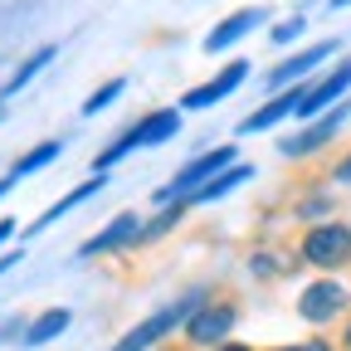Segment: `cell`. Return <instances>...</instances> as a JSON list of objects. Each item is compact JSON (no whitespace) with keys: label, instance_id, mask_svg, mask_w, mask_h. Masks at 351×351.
Here are the masks:
<instances>
[{"label":"cell","instance_id":"1","mask_svg":"<svg viewBox=\"0 0 351 351\" xmlns=\"http://www.w3.org/2000/svg\"><path fill=\"white\" fill-rule=\"evenodd\" d=\"M210 298H215L210 283H195V288H186V293H176L171 302L152 307L142 322H132V327L112 341V351H156V346H166L171 337H181V327L191 322V313H200Z\"/></svg>","mask_w":351,"mask_h":351},{"label":"cell","instance_id":"2","mask_svg":"<svg viewBox=\"0 0 351 351\" xmlns=\"http://www.w3.org/2000/svg\"><path fill=\"white\" fill-rule=\"evenodd\" d=\"M181 122H186V112L181 108H152V112H142L132 127H122L117 137L93 156V176H108L112 166H122L132 152H147V147H166V142H176L181 137Z\"/></svg>","mask_w":351,"mask_h":351},{"label":"cell","instance_id":"3","mask_svg":"<svg viewBox=\"0 0 351 351\" xmlns=\"http://www.w3.org/2000/svg\"><path fill=\"white\" fill-rule=\"evenodd\" d=\"M234 161H244L239 156V142H219V147H205V152H195L186 166H176V176L166 186H156L152 191V210L156 205H181V200H191L200 186H210L219 171H230Z\"/></svg>","mask_w":351,"mask_h":351},{"label":"cell","instance_id":"4","mask_svg":"<svg viewBox=\"0 0 351 351\" xmlns=\"http://www.w3.org/2000/svg\"><path fill=\"white\" fill-rule=\"evenodd\" d=\"M298 263L313 274H346L351 269V225L346 219H322V225H307L298 230V244H293Z\"/></svg>","mask_w":351,"mask_h":351},{"label":"cell","instance_id":"5","mask_svg":"<svg viewBox=\"0 0 351 351\" xmlns=\"http://www.w3.org/2000/svg\"><path fill=\"white\" fill-rule=\"evenodd\" d=\"M293 313L307 322V327H332V322H346L351 317V283L337 278V274H313L302 288H298V302Z\"/></svg>","mask_w":351,"mask_h":351},{"label":"cell","instance_id":"6","mask_svg":"<svg viewBox=\"0 0 351 351\" xmlns=\"http://www.w3.org/2000/svg\"><path fill=\"white\" fill-rule=\"evenodd\" d=\"M337 49L341 44L337 39H313V44H302V49H293V54H283L269 73H263V93H288V88H302L307 78H317L332 59H337Z\"/></svg>","mask_w":351,"mask_h":351},{"label":"cell","instance_id":"7","mask_svg":"<svg viewBox=\"0 0 351 351\" xmlns=\"http://www.w3.org/2000/svg\"><path fill=\"white\" fill-rule=\"evenodd\" d=\"M239 317H244L239 298H210L200 313H191V322L181 327V341H186V346H195V351H215V346L234 341Z\"/></svg>","mask_w":351,"mask_h":351},{"label":"cell","instance_id":"8","mask_svg":"<svg viewBox=\"0 0 351 351\" xmlns=\"http://www.w3.org/2000/svg\"><path fill=\"white\" fill-rule=\"evenodd\" d=\"M346 122H351V98L337 103L332 112L313 117V122H302L298 132H288V137H278V156L283 161H313V156H322L341 132H346Z\"/></svg>","mask_w":351,"mask_h":351},{"label":"cell","instance_id":"9","mask_svg":"<svg viewBox=\"0 0 351 351\" xmlns=\"http://www.w3.org/2000/svg\"><path fill=\"white\" fill-rule=\"evenodd\" d=\"M254 78V59H244V54H234L230 64H219L205 83H195V88H186L181 93V112H205V108H215V103H225V98H234L239 88Z\"/></svg>","mask_w":351,"mask_h":351},{"label":"cell","instance_id":"10","mask_svg":"<svg viewBox=\"0 0 351 351\" xmlns=\"http://www.w3.org/2000/svg\"><path fill=\"white\" fill-rule=\"evenodd\" d=\"M346 98H351V59L327 64L317 78H307V83H302V98H298L293 122H313V117L332 112V108H337V103H346Z\"/></svg>","mask_w":351,"mask_h":351},{"label":"cell","instance_id":"11","mask_svg":"<svg viewBox=\"0 0 351 351\" xmlns=\"http://www.w3.org/2000/svg\"><path fill=\"white\" fill-rule=\"evenodd\" d=\"M142 219L147 215H137V210H117L108 225H98L93 234H88L83 244H78V263H93V258H108V254H127V249H137V239H142Z\"/></svg>","mask_w":351,"mask_h":351},{"label":"cell","instance_id":"12","mask_svg":"<svg viewBox=\"0 0 351 351\" xmlns=\"http://www.w3.org/2000/svg\"><path fill=\"white\" fill-rule=\"evenodd\" d=\"M274 15H269V5H239V10H230L225 20H219L210 34H205V44H200V49L205 54H230V49H239V44L254 34V29H263V25H269Z\"/></svg>","mask_w":351,"mask_h":351},{"label":"cell","instance_id":"13","mask_svg":"<svg viewBox=\"0 0 351 351\" xmlns=\"http://www.w3.org/2000/svg\"><path fill=\"white\" fill-rule=\"evenodd\" d=\"M103 191H108V176H88V181H78V186H73V191H64L54 205H44V210H39V219L20 225V239H34V234H44L49 225H59L64 215H73L78 205H88V200H93V195H103Z\"/></svg>","mask_w":351,"mask_h":351},{"label":"cell","instance_id":"14","mask_svg":"<svg viewBox=\"0 0 351 351\" xmlns=\"http://www.w3.org/2000/svg\"><path fill=\"white\" fill-rule=\"evenodd\" d=\"M54 59H59V44H54V39H49V44H34V49H29V54H25V59H20V64L5 73V83H0V108H5L10 98H20L25 88H29V83H34L44 69H49Z\"/></svg>","mask_w":351,"mask_h":351},{"label":"cell","instance_id":"15","mask_svg":"<svg viewBox=\"0 0 351 351\" xmlns=\"http://www.w3.org/2000/svg\"><path fill=\"white\" fill-rule=\"evenodd\" d=\"M293 269H302L298 254H293V249H278V244H254V249L244 254V274H249L254 283H278V278H288Z\"/></svg>","mask_w":351,"mask_h":351},{"label":"cell","instance_id":"16","mask_svg":"<svg viewBox=\"0 0 351 351\" xmlns=\"http://www.w3.org/2000/svg\"><path fill=\"white\" fill-rule=\"evenodd\" d=\"M337 195L341 191H332L327 181H307L298 195H293V219L307 230V225H322V219H341L337 215Z\"/></svg>","mask_w":351,"mask_h":351},{"label":"cell","instance_id":"17","mask_svg":"<svg viewBox=\"0 0 351 351\" xmlns=\"http://www.w3.org/2000/svg\"><path fill=\"white\" fill-rule=\"evenodd\" d=\"M298 98H302V88H288V93H274V98H263L244 122H239V137H258V132H274L283 127L293 112H298Z\"/></svg>","mask_w":351,"mask_h":351},{"label":"cell","instance_id":"18","mask_svg":"<svg viewBox=\"0 0 351 351\" xmlns=\"http://www.w3.org/2000/svg\"><path fill=\"white\" fill-rule=\"evenodd\" d=\"M73 327V307H39V313H29V327H25V337H20V346L25 351H39V346H49V341H59L64 332Z\"/></svg>","mask_w":351,"mask_h":351},{"label":"cell","instance_id":"19","mask_svg":"<svg viewBox=\"0 0 351 351\" xmlns=\"http://www.w3.org/2000/svg\"><path fill=\"white\" fill-rule=\"evenodd\" d=\"M254 176H258V171H254V161H234L230 171H219V176H215L210 186H200V191H195V195H191L186 205H191V210H200V205H215V200H225V195H234L239 186H249Z\"/></svg>","mask_w":351,"mask_h":351},{"label":"cell","instance_id":"20","mask_svg":"<svg viewBox=\"0 0 351 351\" xmlns=\"http://www.w3.org/2000/svg\"><path fill=\"white\" fill-rule=\"evenodd\" d=\"M186 215H191V205L181 200V205H156L147 219H142V239H137V249H147V244H161L166 234H176L186 225Z\"/></svg>","mask_w":351,"mask_h":351},{"label":"cell","instance_id":"21","mask_svg":"<svg viewBox=\"0 0 351 351\" xmlns=\"http://www.w3.org/2000/svg\"><path fill=\"white\" fill-rule=\"evenodd\" d=\"M59 156H64V142H59V137H44V142L25 147V152L10 161V176H15V181H25V176H39L44 166H54Z\"/></svg>","mask_w":351,"mask_h":351},{"label":"cell","instance_id":"22","mask_svg":"<svg viewBox=\"0 0 351 351\" xmlns=\"http://www.w3.org/2000/svg\"><path fill=\"white\" fill-rule=\"evenodd\" d=\"M307 25H313V20H307V10H293V15H283L278 25H269V44H274V49H283V54H293L298 44L307 39Z\"/></svg>","mask_w":351,"mask_h":351},{"label":"cell","instance_id":"23","mask_svg":"<svg viewBox=\"0 0 351 351\" xmlns=\"http://www.w3.org/2000/svg\"><path fill=\"white\" fill-rule=\"evenodd\" d=\"M122 93H127V78H122V73H112L108 83H98L93 93H88V98L78 103V112H83V117H98V112H108V108H112Z\"/></svg>","mask_w":351,"mask_h":351},{"label":"cell","instance_id":"24","mask_svg":"<svg viewBox=\"0 0 351 351\" xmlns=\"http://www.w3.org/2000/svg\"><path fill=\"white\" fill-rule=\"evenodd\" d=\"M25 327H29V313H10V317H0V346H20Z\"/></svg>","mask_w":351,"mask_h":351},{"label":"cell","instance_id":"25","mask_svg":"<svg viewBox=\"0 0 351 351\" xmlns=\"http://www.w3.org/2000/svg\"><path fill=\"white\" fill-rule=\"evenodd\" d=\"M327 186L332 191H351V147L332 161V171H327Z\"/></svg>","mask_w":351,"mask_h":351},{"label":"cell","instance_id":"26","mask_svg":"<svg viewBox=\"0 0 351 351\" xmlns=\"http://www.w3.org/2000/svg\"><path fill=\"white\" fill-rule=\"evenodd\" d=\"M269 351H337V341H327V337H298V341H278Z\"/></svg>","mask_w":351,"mask_h":351},{"label":"cell","instance_id":"27","mask_svg":"<svg viewBox=\"0 0 351 351\" xmlns=\"http://www.w3.org/2000/svg\"><path fill=\"white\" fill-rule=\"evenodd\" d=\"M20 258H25V254H20L15 244H10V249H0V278H5V274H15V269H20Z\"/></svg>","mask_w":351,"mask_h":351},{"label":"cell","instance_id":"28","mask_svg":"<svg viewBox=\"0 0 351 351\" xmlns=\"http://www.w3.org/2000/svg\"><path fill=\"white\" fill-rule=\"evenodd\" d=\"M15 239H20V225H15L10 215H0V249H10Z\"/></svg>","mask_w":351,"mask_h":351},{"label":"cell","instance_id":"29","mask_svg":"<svg viewBox=\"0 0 351 351\" xmlns=\"http://www.w3.org/2000/svg\"><path fill=\"white\" fill-rule=\"evenodd\" d=\"M15 186H20V181H15V176H10V171H5V176H0V205H5V195H10Z\"/></svg>","mask_w":351,"mask_h":351},{"label":"cell","instance_id":"30","mask_svg":"<svg viewBox=\"0 0 351 351\" xmlns=\"http://www.w3.org/2000/svg\"><path fill=\"white\" fill-rule=\"evenodd\" d=\"M215 351H254V346H249V341H239V337H234V341H225V346H215Z\"/></svg>","mask_w":351,"mask_h":351},{"label":"cell","instance_id":"31","mask_svg":"<svg viewBox=\"0 0 351 351\" xmlns=\"http://www.w3.org/2000/svg\"><path fill=\"white\" fill-rule=\"evenodd\" d=\"M341 346L351 351V317H346V327H341Z\"/></svg>","mask_w":351,"mask_h":351},{"label":"cell","instance_id":"32","mask_svg":"<svg viewBox=\"0 0 351 351\" xmlns=\"http://www.w3.org/2000/svg\"><path fill=\"white\" fill-rule=\"evenodd\" d=\"M327 5H332V10H346V5H351V0H327Z\"/></svg>","mask_w":351,"mask_h":351},{"label":"cell","instance_id":"33","mask_svg":"<svg viewBox=\"0 0 351 351\" xmlns=\"http://www.w3.org/2000/svg\"><path fill=\"white\" fill-rule=\"evenodd\" d=\"M346 225H351V219H346Z\"/></svg>","mask_w":351,"mask_h":351},{"label":"cell","instance_id":"34","mask_svg":"<svg viewBox=\"0 0 351 351\" xmlns=\"http://www.w3.org/2000/svg\"><path fill=\"white\" fill-rule=\"evenodd\" d=\"M108 351H112V346H108Z\"/></svg>","mask_w":351,"mask_h":351}]
</instances>
